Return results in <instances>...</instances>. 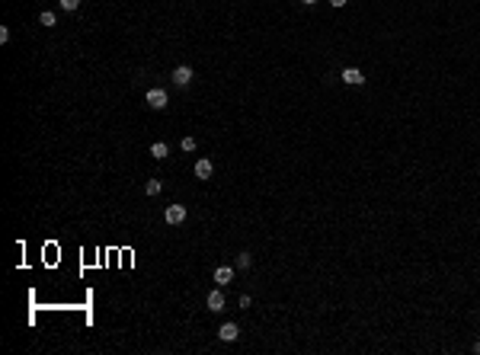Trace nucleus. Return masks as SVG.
<instances>
[{
    "instance_id": "obj_1",
    "label": "nucleus",
    "mask_w": 480,
    "mask_h": 355,
    "mask_svg": "<svg viewBox=\"0 0 480 355\" xmlns=\"http://www.w3.org/2000/svg\"><path fill=\"white\" fill-rule=\"evenodd\" d=\"M144 102H147V109L160 112V109H167L170 96H167V90H164V87H151V90H147V96H144Z\"/></svg>"
},
{
    "instance_id": "obj_2",
    "label": "nucleus",
    "mask_w": 480,
    "mask_h": 355,
    "mask_svg": "<svg viewBox=\"0 0 480 355\" xmlns=\"http://www.w3.org/2000/svg\"><path fill=\"white\" fill-rule=\"evenodd\" d=\"M164 221L167 224H182V221H186V205H167Z\"/></svg>"
},
{
    "instance_id": "obj_3",
    "label": "nucleus",
    "mask_w": 480,
    "mask_h": 355,
    "mask_svg": "<svg viewBox=\"0 0 480 355\" xmlns=\"http://www.w3.org/2000/svg\"><path fill=\"white\" fill-rule=\"evenodd\" d=\"M192 173H195V179H212L215 163H212V160H205V157H199V160H195V167H192Z\"/></svg>"
},
{
    "instance_id": "obj_4",
    "label": "nucleus",
    "mask_w": 480,
    "mask_h": 355,
    "mask_svg": "<svg viewBox=\"0 0 480 355\" xmlns=\"http://www.w3.org/2000/svg\"><path fill=\"white\" fill-rule=\"evenodd\" d=\"M205 304H208V311H215V313H218V311H224V288H221V285H218V288H215V291H208Z\"/></svg>"
},
{
    "instance_id": "obj_5",
    "label": "nucleus",
    "mask_w": 480,
    "mask_h": 355,
    "mask_svg": "<svg viewBox=\"0 0 480 355\" xmlns=\"http://www.w3.org/2000/svg\"><path fill=\"white\" fill-rule=\"evenodd\" d=\"M340 80H343V84H349V87H362L365 84V74L359 71V67H346V71L340 74Z\"/></svg>"
},
{
    "instance_id": "obj_6",
    "label": "nucleus",
    "mask_w": 480,
    "mask_h": 355,
    "mask_svg": "<svg viewBox=\"0 0 480 355\" xmlns=\"http://www.w3.org/2000/svg\"><path fill=\"white\" fill-rule=\"evenodd\" d=\"M189 84H192V67L179 64L176 71H173V87H189Z\"/></svg>"
},
{
    "instance_id": "obj_7",
    "label": "nucleus",
    "mask_w": 480,
    "mask_h": 355,
    "mask_svg": "<svg viewBox=\"0 0 480 355\" xmlns=\"http://www.w3.org/2000/svg\"><path fill=\"white\" fill-rule=\"evenodd\" d=\"M215 282H218L221 288H227V285L234 282V266H218V269H215Z\"/></svg>"
},
{
    "instance_id": "obj_8",
    "label": "nucleus",
    "mask_w": 480,
    "mask_h": 355,
    "mask_svg": "<svg viewBox=\"0 0 480 355\" xmlns=\"http://www.w3.org/2000/svg\"><path fill=\"white\" fill-rule=\"evenodd\" d=\"M237 336H240V326L237 323H221V330H218V339H221V343H234Z\"/></svg>"
},
{
    "instance_id": "obj_9",
    "label": "nucleus",
    "mask_w": 480,
    "mask_h": 355,
    "mask_svg": "<svg viewBox=\"0 0 480 355\" xmlns=\"http://www.w3.org/2000/svg\"><path fill=\"white\" fill-rule=\"evenodd\" d=\"M151 157H154V160H167V157H170V144H167V141H154V144H151Z\"/></svg>"
},
{
    "instance_id": "obj_10",
    "label": "nucleus",
    "mask_w": 480,
    "mask_h": 355,
    "mask_svg": "<svg viewBox=\"0 0 480 355\" xmlns=\"http://www.w3.org/2000/svg\"><path fill=\"white\" fill-rule=\"evenodd\" d=\"M39 23H42L45 29H48V26H58V16H55L51 10H42V13H39Z\"/></svg>"
},
{
    "instance_id": "obj_11",
    "label": "nucleus",
    "mask_w": 480,
    "mask_h": 355,
    "mask_svg": "<svg viewBox=\"0 0 480 355\" xmlns=\"http://www.w3.org/2000/svg\"><path fill=\"white\" fill-rule=\"evenodd\" d=\"M250 266H253V256L250 253H240L237 259H234V269H250Z\"/></svg>"
},
{
    "instance_id": "obj_12",
    "label": "nucleus",
    "mask_w": 480,
    "mask_h": 355,
    "mask_svg": "<svg viewBox=\"0 0 480 355\" xmlns=\"http://www.w3.org/2000/svg\"><path fill=\"white\" fill-rule=\"evenodd\" d=\"M160 189H164V186H160V179H147L144 182V192L151 195V199H154V195H160Z\"/></svg>"
},
{
    "instance_id": "obj_13",
    "label": "nucleus",
    "mask_w": 480,
    "mask_h": 355,
    "mask_svg": "<svg viewBox=\"0 0 480 355\" xmlns=\"http://www.w3.org/2000/svg\"><path fill=\"white\" fill-rule=\"evenodd\" d=\"M179 147H182L186 154H192L195 147H199V141H195V138H182V141H179Z\"/></svg>"
},
{
    "instance_id": "obj_14",
    "label": "nucleus",
    "mask_w": 480,
    "mask_h": 355,
    "mask_svg": "<svg viewBox=\"0 0 480 355\" xmlns=\"http://www.w3.org/2000/svg\"><path fill=\"white\" fill-rule=\"evenodd\" d=\"M58 3H61V10H64V13H74L80 6V0H58Z\"/></svg>"
},
{
    "instance_id": "obj_15",
    "label": "nucleus",
    "mask_w": 480,
    "mask_h": 355,
    "mask_svg": "<svg viewBox=\"0 0 480 355\" xmlns=\"http://www.w3.org/2000/svg\"><path fill=\"white\" fill-rule=\"evenodd\" d=\"M10 42V29H6V26H0V45H6Z\"/></svg>"
},
{
    "instance_id": "obj_16",
    "label": "nucleus",
    "mask_w": 480,
    "mask_h": 355,
    "mask_svg": "<svg viewBox=\"0 0 480 355\" xmlns=\"http://www.w3.org/2000/svg\"><path fill=\"white\" fill-rule=\"evenodd\" d=\"M349 0H330V6H346Z\"/></svg>"
},
{
    "instance_id": "obj_17",
    "label": "nucleus",
    "mask_w": 480,
    "mask_h": 355,
    "mask_svg": "<svg viewBox=\"0 0 480 355\" xmlns=\"http://www.w3.org/2000/svg\"><path fill=\"white\" fill-rule=\"evenodd\" d=\"M474 352H477V355H480V339H477V343H474Z\"/></svg>"
},
{
    "instance_id": "obj_18",
    "label": "nucleus",
    "mask_w": 480,
    "mask_h": 355,
    "mask_svg": "<svg viewBox=\"0 0 480 355\" xmlns=\"http://www.w3.org/2000/svg\"><path fill=\"white\" fill-rule=\"evenodd\" d=\"M301 3H307V6H310V3H317V0H301Z\"/></svg>"
}]
</instances>
